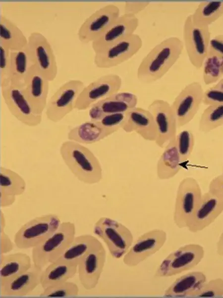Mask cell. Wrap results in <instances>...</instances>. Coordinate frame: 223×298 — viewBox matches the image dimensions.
Here are the masks:
<instances>
[{
    "label": "cell",
    "instance_id": "18",
    "mask_svg": "<svg viewBox=\"0 0 223 298\" xmlns=\"http://www.w3.org/2000/svg\"><path fill=\"white\" fill-rule=\"evenodd\" d=\"M120 16L119 8L109 4L97 10L87 17L78 29L79 41L87 44L98 38Z\"/></svg>",
    "mask_w": 223,
    "mask_h": 298
},
{
    "label": "cell",
    "instance_id": "13",
    "mask_svg": "<svg viewBox=\"0 0 223 298\" xmlns=\"http://www.w3.org/2000/svg\"><path fill=\"white\" fill-rule=\"evenodd\" d=\"M1 95L10 113L23 124L35 127L42 122V115L37 113L26 99L23 89L9 83L0 86Z\"/></svg>",
    "mask_w": 223,
    "mask_h": 298
},
{
    "label": "cell",
    "instance_id": "1",
    "mask_svg": "<svg viewBox=\"0 0 223 298\" xmlns=\"http://www.w3.org/2000/svg\"><path fill=\"white\" fill-rule=\"evenodd\" d=\"M183 47L182 41L176 37L166 38L155 46L138 67V80L149 84L161 79L179 58Z\"/></svg>",
    "mask_w": 223,
    "mask_h": 298
},
{
    "label": "cell",
    "instance_id": "27",
    "mask_svg": "<svg viewBox=\"0 0 223 298\" xmlns=\"http://www.w3.org/2000/svg\"><path fill=\"white\" fill-rule=\"evenodd\" d=\"M78 265L62 260L51 263L43 269L40 284L43 289L66 282L76 274Z\"/></svg>",
    "mask_w": 223,
    "mask_h": 298
},
{
    "label": "cell",
    "instance_id": "39",
    "mask_svg": "<svg viewBox=\"0 0 223 298\" xmlns=\"http://www.w3.org/2000/svg\"><path fill=\"white\" fill-rule=\"evenodd\" d=\"M223 296V279L217 278L206 282L196 298H220Z\"/></svg>",
    "mask_w": 223,
    "mask_h": 298
},
{
    "label": "cell",
    "instance_id": "35",
    "mask_svg": "<svg viewBox=\"0 0 223 298\" xmlns=\"http://www.w3.org/2000/svg\"><path fill=\"white\" fill-rule=\"evenodd\" d=\"M202 67L205 84L218 82L223 77V56L208 52Z\"/></svg>",
    "mask_w": 223,
    "mask_h": 298
},
{
    "label": "cell",
    "instance_id": "3",
    "mask_svg": "<svg viewBox=\"0 0 223 298\" xmlns=\"http://www.w3.org/2000/svg\"><path fill=\"white\" fill-rule=\"evenodd\" d=\"M75 232L73 223L61 222L45 241L32 248L33 263L43 269L50 263L57 260L74 240Z\"/></svg>",
    "mask_w": 223,
    "mask_h": 298
},
{
    "label": "cell",
    "instance_id": "49",
    "mask_svg": "<svg viewBox=\"0 0 223 298\" xmlns=\"http://www.w3.org/2000/svg\"><path fill=\"white\" fill-rule=\"evenodd\" d=\"M0 214H1L0 232H3V230L4 229V228L5 227V220H4V219H3L4 217L3 216V213H2V212Z\"/></svg>",
    "mask_w": 223,
    "mask_h": 298
},
{
    "label": "cell",
    "instance_id": "38",
    "mask_svg": "<svg viewBox=\"0 0 223 298\" xmlns=\"http://www.w3.org/2000/svg\"><path fill=\"white\" fill-rule=\"evenodd\" d=\"M78 286L72 282L66 281L43 289L40 296L45 298H62L77 296Z\"/></svg>",
    "mask_w": 223,
    "mask_h": 298
},
{
    "label": "cell",
    "instance_id": "41",
    "mask_svg": "<svg viewBox=\"0 0 223 298\" xmlns=\"http://www.w3.org/2000/svg\"><path fill=\"white\" fill-rule=\"evenodd\" d=\"M10 51L0 43V84L5 82L8 76Z\"/></svg>",
    "mask_w": 223,
    "mask_h": 298
},
{
    "label": "cell",
    "instance_id": "14",
    "mask_svg": "<svg viewBox=\"0 0 223 298\" xmlns=\"http://www.w3.org/2000/svg\"><path fill=\"white\" fill-rule=\"evenodd\" d=\"M122 86L121 77L115 74L102 76L83 89L77 98L74 109L85 110L100 100L119 92Z\"/></svg>",
    "mask_w": 223,
    "mask_h": 298
},
{
    "label": "cell",
    "instance_id": "47",
    "mask_svg": "<svg viewBox=\"0 0 223 298\" xmlns=\"http://www.w3.org/2000/svg\"><path fill=\"white\" fill-rule=\"evenodd\" d=\"M217 252L219 255L223 256V232L217 243Z\"/></svg>",
    "mask_w": 223,
    "mask_h": 298
},
{
    "label": "cell",
    "instance_id": "46",
    "mask_svg": "<svg viewBox=\"0 0 223 298\" xmlns=\"http://www.w3.org/2000/svg\"><path fill=\"white\" fill-rule=\"evenodd\" d=\"M15 199V196L0 193V204L1 207H7L12 205L14 202Z\"/></svg>",
    "mask_w": 223,
    "mask_h": 298
},
{
    "label": "cell",
    "instance_id": "4",
    "mask_svg": "<svg viewBox=\"0 0 223 298\" xmlns=\"http://www.w3.org/2000/svg\"><path fill=\"white\" fill-rule=\"evenodd\" d=\"M93 232L103 240L114 258L124 255L133 243V235L129 229L109 217L100 218L94 224Z\"/></svg>",
    "mask_w": 223,
    "mask_h": 298
},
{
    "label": "cell",
    "instance_id": "25",
    "mask_svg": "<svg viewBox=\"0 0 223 298\" xmlns=\"http://www.w3.org/2000/svg\"><path fill=\"white\" fill-rule=\"evenodd\" d=\"M207 282L206 275L201 271L187 273L177 278L165 291L167 298H196Z\"/></svg>",
    "mask_w": 223,
    "mask_h": 298
},
{
    "label": "cell",
    "instance_id": "50",
    "mask_svg": "<svg viewBox=\"0 0 223 298\" xmlns=\"http://www.w3.org/2000/svg\"><path fill=\"white\" fill-rule=\"evenodd\" d=\"M222 170H223V169H222Z\"/></svg>",
    "mask_w": 223,
    "mask_h": 298
},
{
    "label": "cell",
    "instance_id": "44",
    "mask_svg": "<svg viewBox=\"0 0 223 298\" xmlns=\"http://www.w3.org/2000/svg\"><path fill=\"white\" fill-rule=\"evenodd\" d=\"M208 52L223 56V34H219L211 39Z\"/></svg>",
    "mask_w": 223,
    "mask_h": 298
},
{
    "label": "cell",
    "instance_id": "34",
    "mask_svg": "<svg viewBox=\"0 0 223 298\" xmlns=\"http://www.w3.org/2000/svg\"><path fill=\"white\" fill-rule=\"evenodd\" d=\"M24 179L17 173L3 166L0 169V193L17 196L26 189Z\"/></svg>",
    "mask_w": 223,
    "mask_h": 298
},
{
    "label": "cell",
    "instance_id": "22",
    "mask_svg": "<svg viewBox=\"0 0 223 298\" xmlns=\"http://www.w3.org/2000/svg\"><path fill=\"white\" fill-rule=\"evenodd\" d=\"M49 82L32 64L22 89L26 99L34 110L40 115H42L48 103Z\"/></svg>",
    "mask_w": 223,
    "mask_h": 298
},
{
    "label": "cell",
    "instance_id": "11",
    "mask_svg": "<svg viewBox=\"0 0 223 298\" xmlns=\"http://www.w3.org/2000/svg\"><path fill=\"white\" fill-rule=\"evenodd\" d=\"M142 45V39L134 33L95 53L94 63L100 68L117 66L132 57Z\"/></svg>",
    "mask_w": 223,
    "mask_h": 298
},
{
    "label": "cell",
    "instance_id": "42",
    "mask_svg": "<svg viewBox=\"0 0 223 298\" xmlns=\"http://www.w3.org/2000/svg\"><path fill=\"white\" fill-rule=\"evenodd\" d=\"M203 103L207 106L223 103V92L210 87L204 92Z\"/></svg>",
    "mask_w": 223,
    "mask_h": 298
},
{
    "label": "cell",
    "instance_id": "24",
    "mask_svg": "<svg viewBox=\"0 0 223 298\" xmlns=\"http://www.w3.org/2000/svg\"><path fill=\"white\" fill-rule=\"evenodd\" d=\"M43 269L35 265L25 272L0 284V295L5 296H24L40 284Z\"/></svg>",
    "mask_w": 223,
    "mask_h": 298
},
{
    "label": "cell",
    "instance_id": "9",
    "mask_svg": "<svg viewBox=\"0 0 223 298\" xmlns=\"http://www.w3.org/2000/svg\"><path fill=\"white\" fill-rule=\"evenodd\" d=\"M183 45L191 64L197 69L203 66L207 55L211 32L209 27L195 25L191 14L185 19L183 28Z\"/></svg>",
    "mask_w": 223,
    "mask_h": 298
},
{
    "label": "cell",
    "instance_id": "19",
    "mask_svg": "<svg viewBox=\"0 0 223 298\" xmlns=\"http://www.w3.org/2000/svg\"><path fill=\"white\" fill-rule=\"evenodd\" d=\"M223 211V196L208 190L201 199L187 226L192 233L200 232L214 222Z\"/></svg>",
    "mask_w": 223,
    "mask_h": 298
},
{
    "label": "cell",
    "instance_id": "28",
    "mask_svg": "<svg viewBox=\"0 0 223 298\" xmlns=\"http://www.w3.org/2000/svg\"><path fill=\"white\" fill-rule=\"evenodd\" d=\"M31 259L27 254L21 252L7 255L1 254L0 261V284L18 275L32 266Z\"/></svg>",
    "mask_w": 223,
    "mask_h": 298
},
{
    "label": "cell",
    "instance_id": "8",
    "mask_svg": "<svg viewBox=\"0 0 223 298\" xmlns=\"http://www.w3.org/2000/svg\"><path fill=\"white\" fill-rule=\"evenodd\" d=\"M25 50L32 64L49 82L53 81L57 74V62L53 48L46 37L40 32H32L28 38Z\"/></svg>",
    "mask_w": 223,
    "mask_h": 298
},
{
    "label": "cell",
    "instance_id": "6",
    "mask_svg": "<svg viewBox=\"0 0 223 298\" xmlns=\"http://www.w3.org/2000/svg\"><path fill=\"white\" fill-rule=\"evenodd\" d=\"M202 196L198 181L186 177L177 187L173 212V221L180 228H187Z\"/></svg>",
    "mask_w": 223,
    "mask_h": 298
},
{
    "label": "cell",
    "instance_id": "7",
    "mask_svg": "<svg viewBox=\"0 0 223 298\" xmlns=\"http://www.w3.org/2000/svg\"><path fill=\"white\" fill-rule=\"evenodd\" d=\"M203 247L197 244L184 245L170 253L158 267L156 277H168L196 266L204 256Z\"/></svg>",
    "mask_w": 223,
    "mask_h": 298
},
{
    "label": "cell",
    "instance_id": "20",
    "mask_svg": "<svg viewBox=\"0 0 223 298\" xmlns=\"http://www.w3.org/2000/svg\"><path fill=\"white\" fill-rule=\"evenodd\" d=\"M139 24V21L136 15L126 13L120 15L92 43L95 53L134 34Z\"/></svg>",
    "mask_w": 223,
    "mask_h": 298
},
{
    "label": "cell",
    "instance_id": "48",
    "mask_svg": "<svg viewBox=\"0 0 223 298\" xmlns=\"http://www.w3.org/2000/svg\"><path fill=\"white\" fill-rule=\"evenodd\" d=\"M213 87L223 92V78Z\"/></svg>",
    "mask_w": 223,
    "mask_h": 298
},
{
    "label": "cell",
    "instance_id": "32",
    "mask_svg": "<svg viewBox=\"0 0 223 298\" xmlns=\"http://www.w3.org/2000/svg\"><path fill=\"white\" fill-rule=\"evenodd\" d=\"M223 15V0L201 2L191 14L193 23L198 26L208 27Z\"/></svg>",
    "mask_w": 223,
    "mask_h": 298
},
{
    "label": "cell",
    "instance_id": "33",
    "mask_svg": "<svg viewBox=\"0 0 223 298\" xmlns=\"http://www.w3.org/2000/svg\"><path fill=\"white\" fill-rule=\"evenodd\" d=\"M98 241L95 237L88 234L75 237L58 260L78 265L83 256Z\"/></svg>",
    "mask_w": 223,
    "mask_h": 298
},
{
    "label": "cell",
    "instance_id": "45",
    "mask_svg": "<svg viewBox=\"0 0 223 298\" xmlns=\"http://www.w3.org/2000/svg\"><path fill=\"white\" fill-rule=\"evenodd\" d=\"M208 190L223 196V173L210 181Z\"/></svg>",
    "mask_w": 223,
    "mask_h": 298
},
{
    "label": "cell",
    "instance_id": "17",
    "mask_svg": "<svg viewBox=\"0 0 223 298\" xmlns=\"http://www.w3.org/2000/svg\"><path fill=\"white\" fill-rule=\"evenodd\" d=\"M106 259V250L99 241L83 256L78 266L79 281L87 290L95 288L103 272Z\"/></svg>",
    "mask_w": 223,
    "mask_h": 298
},
{
    "label": "cell",
    "instance_id": "36",
    "mask_svg": "<svg viewBox=\"0 0 223 298\" xmlns=\"http://www.w3.org/2000/svg\"><path fill=\"white\" fill-rule=\"evenodd\" d=\"M223 125V103L208 106L199 122V130L208 133Z\"/></svg>",
    "mask_w": 223,
    "mask_h": 298
},
{
    "label": "cell",
    "instance_id": "43",
    "mask_svg": "<svg viewBox=\"0 0 223 298\" xmlns=\"http://www.w3.org/2000/svg\"><path fill=\"white\" fill-rule=\"evenodd\" d=\"M150 2L147 1H126L124 6V13L136 15L146 8Z\"/></svg>",
    "mask_w": 223,
    "mask_h": 298
},
{
    "label": "cell",
    "instance_id": "37",
    "mask_svg": "<svg viewBox=\"0 0 223 298\" xmlns=\"http://www.w3.org/2000/svg\"><path fill=\"white\" fill-rule=\"evenodd\" d=\"M176 147L181 163L186 161L191 155L195 146V137L192 132L184 130L177 134Z\"/></svg>",
    "mask_w": 223,
    "mask_h": 298
},
{
    "label": "cell",
    "instance_id": "21",
    "mask_svg": "<svg viewBox=\"0 0 223 298\" xmlns=\"http://www.w3.org/2000/svg\"><path fill=\"white\" fill-rule=\"evenodd\" d=\"M137 103L135 94L118 92L93 104L90 108L89 116L91 120L99 121L107 115L126 113L136 107Z\"/></svg>",
    "mask_w": 223,
    "mask_h": 298
},
{
    "label": "cell",
    "instance_id": "10",
    "mask_svg": "<svg viewBox=\"0 0 223 298\" xmlns=\"http://www.w3.org/2000/svg\"><path fill=\"white\" fill-rule=\"evenodd\" d=\"M85 86L84 82L78 79L68 80L60 86L48 101L45 111L47 119L56 123L72 111Z\"/></svg>",
    "mask_w": 223,
    "mask_h": 298
},
{
    "label": "cell",
    "instance_id": "23",
    "mask_svg": "<svg viewBox=\"0 0 223 298\" xmlns=\"http://www.w3.org/2000/svg\"><path fill=\"white\" fill-rule=\"evenodd\" d=\"M127 133L135 132L143 139L155 142L158 135L153 115L148 109L135 107L125 113L121 128Z\"/></svg>",
    "mask_w": 223,
    "mask_h": 298
},
{
    "label": "cell",
    "instance_id": "29",
    "mask_svg": "<svg viewBox=\"0 0 223 298\" xmlns=\"http://www.w3.org/2000/svg\"><path fill=\"white\" fill-rule=\"evenodd\" d=\"M32 65L25 49L10 51L7 79L0 86L9 83L23 88Z\"/></svg>",
    "mask_w": 223,
    "mask_h": 298
},
{
    "label": "cell",
    "instance_id": "26",
    "mask_svg": "<svg viewBox=\"0 0 223 298\" xmlns=\"http://www.w3.org/2000/svg\"><path fill=\"white\" fill-rule=\"evenodd\" d=\"M116 131L103 126L99 121L91 120L73 127L68 132V140L81 144L98 142Z\"/></svg>",
    "mask_w": 223,
    "mask_h": 298
},
{
    "label": "cell",
    "instance_id": "12",
    "mask_svg": "<svg viewBox=\"0 0 223 298\" xmlns=\"http://www.w3.org/2000/svg\"><path fill=\"white\" fill-rule=\"evenodd\" d=\"M204 92L202 85L194 81L186 85L175 98L171 106L178 128L188 124L197 114L203 103Z\"/></svg>",
    "mask_w": 223,
    "mask_h": 298
},
{
    "label": "cell",
    "instance_id": "15",
    "mask_svg": "<svg viewBox=\"0 0 223 298\" xmlns=\"http://www.w3.org/2000/svg\"><path fill=\"white\" fill-rule=\"evenodd\" d=\"M167 239L166 232L162 229H154L141 235L132 245L123 259L129 267L137 266L159 251Z\"/></svg>",
    "mask_w": 223,
    "mask_h": 298
},
{
    "label": "cell",
    "instance_id": "31",
    "mask_svg": "<svg viewBox=\"0 0 223 298\" xmlns=\"http://www.w3.org/2000/svg\"><path fill=\"white\" fill-rule=\"evenodd\" d=\"M0 43L10 51L22 50L28 43L21 29L8 18L1 15L0 16Z\"/></svg>",
    "mask_w": 223,
    "mask_h": 298
},
{
    "label": "cell",
    "instance_id": "5",
    "mask_svg": "<svg viewBox=\"0 0 223 298\" xmlns=\"http://www.w3.org/2000/svg\"><path fill=\"white\" fill-rule=\"evenodd\" d=\"M61 223L58 216L48 214L37 216L23 224L15 233L14 242L19 249H28L45 241Z\"/></svg>",
    "mask_w": 223,
    "mask_h": 298
},
{
    "label": "cell",
    "instance_id": "2",
    "mask_svg": "<svg viewBox=\"0 0 223 298\" xmlns=\"http://www.w3.org/2000/svg\"><path fill=\"white\" fill-rule=\"evenodd\" d=\"M59 152L65 165L80 181L92 185L100 182L102 179L101 163L88 148L68 140L61 144Z\"/></svg>",
    "mask_w": 223,
    "mask_h": 298
},
{
    "label": "cell",
    "instance_id": "40",
    "mask_svg": "<svg viewBox=\"0 0 223 298\" xmlns=\"http://www.w3.org/2000/svg\"><path fill=\"white\" fill-rule=\"evenodd\" d=\"M126 113H118L107 115L99 121L104 127L114 130L116 132L121 128L125 118Z\"/></svg>",
    "mask_w": 223,
    "mask_h": 298
},
{
    "label": "cell",
    "instance_id": "30",
    "mask_svg": "<svg viewBox=\"0 0 223 298\" xmlns=\"http://www.w3.org/2000/svg\"><path fill=\"white\" fill-rule=\"evenodd\" d=\"M181 164L175 139L165 148L158 160L156 165L158 178L161 180L172 178L181 170Z\"/></svg>",
    "mask_w": 223,
    "mask_h": 298
},
{
    "label": "cell",
    "instance_id": "16",
    "mask_svg": "<svg viewBox=\"0 0 223 298\" xmlns=\"http://www.w3.org/2000/svg\"><path fill=\"white\" fill-rule=\"evenodd\" d=\"M148 109L153 116L158 135L155 142L157 146L165 148L175 139L177 135V121L171 104L162 99L154 100Z\"/></svg>",
    "mask_w": 223,
    "mask_h": 298
}]
</instances>
